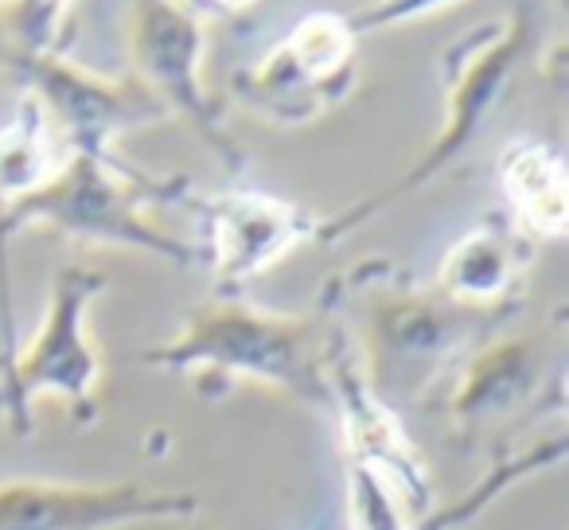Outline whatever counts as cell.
<instances>
[{
  "mask_svg": "<svg viewBox=\"0 0 569 530\" xmlns=\"http://www.w3.org/2000/svg\"><path fill=\"white\" fill-rule=\"evenodd\" d=\"M332 340V312L320 304L312 317H284L242 301L238 293H211L183 317L176 340L141 351V363L191 374L196 390L222 398L238 382H258L305 406H325V356Z\"/></svg>",
  "mask_w": 569,
  "mask_h": 530,
  "instance_id": "obj_2",
  "label": "cell"
},
{
  "mask_svg": "<svg viewBox=\"0 0 569 530\" xmlns=\"http://www.w3.org/2000/svg\"><path fill=\"white\" fill-rule=\"evenodd\" d=\"M328 301L343 304L356 324L343 328L371 390L402 406H437L445 382L465 356L507 317L468 309L437 286H418L398 266L363 261L356 273L328 286Z\"/></svg>",
  "mask_w": 569,
  "mask_h": 530,
  "instance_id": "obj_1",
  "label": "cell"
},
{
  "mask_svg": "<svg viewBox=\"0 0 569 530\" xmlns=\"http://www.w3.org/2000/svg\"><path fill=\"white\" fill-rule=\"evenodd\" d=\"M183 191V180H149L133 168L118 164L110 157L94 152H71L48 183L28 191L12 207L0 211V278H4V246L20 227H56L82 242H106V246H129L168 258L176 266H196L199 250L183 246L180 238L160 234L144 219L149 199H176Z\"/></svg>",
  "mask_w": 569,
  "mask_h": 530,
  "instance_id": "obj_3",
  "label": "cell"
},
{
  "mask_svg": "<svg viewBox=\"0 0 569 530\" xmlns=\"http://www.w3.org/2000/svg\"><path fill=\"white\" fill-rule=\"evenodd\" d=\"M196 511L199 496L191 491H157L141 483H0V530H126L141 522H180Z\"/></svg>",
  "mask_w": 569,
  "mask_h": 530,
  "instance_id": "obj_10",
  "label": "cell"
},
{
  "mask_svg": "<svg viewBox=\"0 0 569 530\" xmlns=\"http://www.w3.org/2000/svg\"><path fill=\"white\" fill-rule=\"evenodd\" d=\"M530 273V238L511 214H488L476 222L441 261L437 289L468 309L511 317L522 304Z\"/></svg>",
  "mask_w": 569,
  "mask_h": 530,
  "instance_id": "obj_13",
  "label": "cell"
},
{
  "mask_svg": "<svg viewBox=\"0 0 569 530\" xmlns=\"http://www.w3.org/2000/svg\"><path fill=\"white\" fill-rule=\"evenodd\" d=\"M0 59L20 71L32 87V98L56 133L71 152H94L110 157V141L126 129H141L168 118L164 106L149 94L137 79H102L82 67H71L51 56H28V51H0Z\"/></svg>",
  "mask_w": 569,
  "mask_h": 530,
  "instance_id": "obj_8",
  "label": "cell"
},
{
  "mask_svg": "<svg viewBox=\"0 0 569 530\" xmlns=\"http://www.w3.org/2000/svg\"><path fill=\"white\" fill-rule=\"evenodd\" d=\"M348 507L356 530H413V514L398 503V496L363 468H348Z\"/></svg>",
  "mask_w": 569,
  "mask_h": 530,
  "instance_id": "obj_16",
  "label": "cell"
},
{
  "mask_svg": "<svg viewBox=\"0 0 569 530\" xmlns=\"http://www.w3.org/2000/svg\"><path fill=\"white\" fill-rule=\"evenodd\" d=\"M522 48H527V20L515 17L491 20L480 32H468L465 40H457L445 51V126L433 137L426 152L390 183L387 191L359 199L356 207L340 211L336 219L320 222V242H340L343 234L359 230L367 219H375L379 211H387L390 203L406 199L410 191L433 183L445 168H452L465 149L476 141V133L483 129V121L491 118L499 94H503L507 79H511L515 63H519Z\"/></svg>",
  "mask_w": 569,
  "mask_h": 530,
  "instance_id": "obj_4",
  "label": "cell"
},
{
  "mask_svg": "<svg viewBox=\"0 0 569 530\" xmlns=\"http://www.w3.org/2000/svg\"><path fill=\"white\" fill-rule=\"evenodd\" d=\"M133 63L137 82L164 106V113L188 118L196 133L230 164L242 160L214 102L199 87V24L191 12L176 9L172 0H144L133 24Z\"/></svg>",
  "mask_w": 569,
  "mask_h": 530,
  "instance_id": "obj_12",
  "label": "cell"
},
{
  "mask_svg": "<svg viewBox=\"0 0 569 530\" xmlns=\"http://www.w3.org/2000/svg\"><path fill=\"white\" fill-rule=\"evenodd\" d=\"M207 246L199 261L211 266L214 293H242L246 281L266 273L305 242H320V219L305 207L266 191H222L196 199Z\"/></svg>",
  "mask_w": 569,
  "mask_h": 530,
  "instance_id": "obj_11",
  "label": "cell"
},
{
  "mask_svg": "<svg viewBox=\"0 0 569 530\" xmlns=\"http://www.w3.org/2000/svg\"><path fill=\"white\" fill-rule=\"evenodd\" d=\"M59 4L63 0H20V51L51 56L59 36Z\"/></svg>",
  "mask_w": 569,
  "mask_h": 530,
  "instance_id": "obj_17",
  "label": "cell"
},
{
  "mask_svg": "<svg viewBox=\"0 0 569 530\" xmlns=\"http://www.w3.org/2000/svg\"><path fill=\"white\" fill-rule=\"evenodd\" d=\"M199 4H207V9H214V12H242V9H250L253 0H199Z\"/></svg>",
  "mask_w": 569,
  "mask_h": 530,
  "instance_id": "obj_19",
  "label": "cell"
},
{
  "mask_svg": "<svg viewBox=\"0 0 569 530\" xmlns=\"http://www.w3.org/2000/svg\"><path fill=\"white\" fill-rule=\"evenodd\" d=\"M325 387H328V410L343 437L348 468L379 476L398 503L421 519L433 503V476H429L421 452L413 449V437L406 429L402 413L390 402H382L367 382L340 320L332 317V340L325 356Z\"/></svg>",
  "mask_w": 569,
  "mask_h": 530,
  "instance_id": "obj_7",
  "label": "cell"
},
{
  "mask_svg": "<svg viewBox=\"0 0 569 530\" xmlns=\"http://www.w3.org/2000/svg\"><path fill=\"white\" fill-rule=\"evenodd\" d=\"M106 289V278L87 266H63L51 281L48 317L24 351L0 367V421L17 437L36 426V398H63L82 429L98 421V382L102 363L87 332V312Z\"/></svg>",
  "mask_w": 569,
  "mask_h": 530,
  "instance_id": "obj_5",
  "label": "cell"
},
{
  "mask_svg": "<svg viewBox=\"0 0 569 530\" xmlns=\"http://www.w3.org/2000/svg\"><path fill=\"white\" fill-rule=\"evenodd\" d=\"M553 356L558 351L550 348V336L476 343L437 398V406L449 413L452 437L460 444H476L483 433H496L511 413L542 402L546 387H561Z\"/></svg>",
  "mask_w": 569,
  "mask_h": 530,
  "instance_id": "obj_9",
  "label": "cell"
},
{
  "mask_svg": "<svg viewBox=\"0 0 569 530\" xmlns=\"http://www.w3.org/2000/svg\"><path fill=\"white\" fill-rule=\"evenodd\" d=\"M445 4H452V0H375L371 9L348 17V24L356 36H363V32H375V28H390V24H402V20L429 17V12L445 9Z\"/></svg>",
  "mask_w": 569,
  "mask_h": 530,
  "instance_id": "obj_18",
  "label": "cell"
},
{
  "mask_svg": "<svg viewBox=\"0 0 569 530\" xmlns=\"http://www.w3.org/2000/svg\"><path fill=\"white\" fill-rule=\"evenodd\" d=\"M356 40L348 17L312 12L258 67L238 74V102L277 126H309L356 87Z\"/></svg>",
  "mask_w": 569,
  "mask_h": 530,
  "instance_id": "obj_6",
  "label": "cell"
},
{
  "mask_svg": "<svg viewBox=\"0 0 569 530\" xmlns=\"http://www.w3.org/2000/svg\"><path fill=\"white\" fill-rule=\"evenodd\" d=\"M499 188L511 203V222L527 238L566 234V164L542 141H515L499 157Z\"/></svg>",
  "mask_w": 569,
  "mask_h": 530,
  "instance_id": "obj_14",
  "label": "cell"
},
{
  "mask_svg": "<svg viewBox=\"0 0 569 530\" xmlns=\"http://www.w3.org/2000/svg\"><path fill=\"white\" fill-rule=\"evenodd\" d=\"M67 157H71L67 141L56 133L40 102L28 94L17 118L0 129V211L48 183Z\"/></svg>",
  "mask_w": 569,
  "mask_h": 530,
  "instance_id": "obj_15",
  "label": "cell"
}]
</instances>
